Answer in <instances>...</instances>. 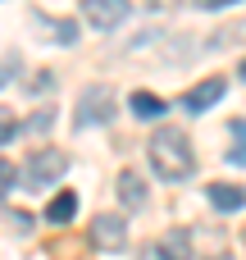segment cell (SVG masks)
Returning <instances> with one entry per match:
<instances>
[{
	"label": "cell",
	"instance_id": "1",
	"mask_svg": "<svg viewBox=\"0 0 246 260\" xmlns=\"http://www.w3.org/2000/svg\"><path fill=\"white\" fill-rule=\"evenodd\" d=\"M146 151H151V165H155V174L164 183H183L196 169V151H192V142H187L183 128H160Z\"/></svg>",
	"mask_w": 246,
	"mask_h": 260
},
{
	"label": "cell",
	"instance_id": "2",
	"mask_svg": "<svg viewBox=\"0 0 246 260\" xmlns=\"http://www.w3.org/2000/svg\"><path fill=\"white\" fill-rule=\"evenodd\" d=\"M64 169H68V155L64 151H55V146H41V151H32L27 155V169H23V178H27V187H50V183H59L64 178Z\"/></svg>",
	"mask_w": 246,
	"mask_h": 260
},
{
	"label": "cell",
	"instance_id": "3",
	"mask_svg": "<svg viewBox=\"0 0 246 260\" xmlns=\"http://www.w3.org/2000/svg\"><path fill=\"white\" fill-rule=\"evenodd\" d=\"M114 119V91L110 87H87L78 96V128H96Z\"/></svg>",
	"mask_w": 246,
	"mask_h": 260
},
{
	"label": "cell",
	"instance_id": "4",
	"mask_svg": "<svg viewBox=\"0 0 246 260\" xmlns=\"http://www.w3.org/2000/svg\"><path fill=\"white\" fill-rule=\"evenodd\" d=\"M82 9H87V23H96L105 32L128 18V0H82Z\"/></svg>",
	"mask_w": 246,
	"mask_h": 260
},
{
	"label": "cell",
	"instance_id": "5",
	"mask_svg": "<svg viewBox=\"0 0 246 260\" xmlns=\"http://www.w3.org/2000/svg\"><path fill=\"white\" fill-rule=\"evenodd\" d=\"M123 238H128V224H123L119 215H96V219H91V242H96V247L114 251V247H123Z\"/></svg>",
	"mask_w": 246,
	"mask_h": 260
},
{
	"label": "cell",
	"instance_id": "6",
	"mask_svg": "<svg viewBox=\"0 0 246 260\" xmlns=\"http://www.w3.org/2000/svg\"><path fill=\"white\" fill-rule=\"evenodd\" d=\"M219 96H224V78H205V82H196V87L183 96V105H187L192 114H201V110H210Z\"/></svg>",
	"mask_w": 246,
	"mask_h": 260
},
{
	"label": "cell",
	"instance_id": "7",
	"mask_svg": "<svg viewBox=\"0 0 246 260\" xmlns=\"http://www.w3.org/2000/svg\"><path fill=\"white\" fill-rule=\"evenodd\" d=\"M205 192H210L215 210H224V215H233V210H242V206H246V187H237V183H210Z\"/></svg>",
	"mask_w": 246,
	"mask_h": 260
},
{
	"label": "cell",
	"instance_id": "8",
	"mask_svg": "<svg viewBox=\"0 0 246 260\" xmlns=\"http://www.w3.org/2000/svg\"><path fill=\"white\" fill-rule=\"evenodd\" d=\"M160 256L164 260H192V233L187 229H169L160 238Z\"/></svg>",
	"mask_w": 246,
	"mask_h": 260
},
{
	"label": "cell",
	"instance_id": "9",
	"mask_svg": "<svg viewBox=\"0 0 246 260\" xmlns=\"http://www.w3.org/2000/svg\"><path fill=\"white\" fill-rule=\"evenodd\" d=\"M119 201H123L128 210H142V206H146V183H142L132 169L119 174Z\"/></svg>",
	"mask_w": 246,
	"mask_h": 260
},
{
	"label": "cell",
	"instance_id": "10",
	"mask_svg": "<svg viewBox=\"0 0 246 260\" xmlns=\"http://www.w3.org/2000/svg\"><path fill=\"white\" fill-rule=\"evenodd\" d=\"M128 110H132L137 119H160V114H164L169 105H164V101H160L155 91H132V96H128Z\"/></svg>",
	"mask_w": 246,
	"mask_h": 260
},
{
	"label": "cell",
	"instance_id": "11",
	"mask_svg": "<svg viewBox=\"0 0 246 260\" xmlns=\"http://www.w3.org/2000/svg\"><path fill=\"white\" fill-rule=\"evenodd\" d=\"M73 210H78V197H73V192H59V197L46 206V224H68Z\"/></svg>",
	"mask_w": 246,
	"mask_h": 260
},
{
	"label": "cell",
	"instance_id": "12",
	"mask_svg": "<svg viewBox=\"0 0 246 260\" xmlns=\"http://www.w3.org/2000/svg\"><path fill=\"white\" fill-rule=\"evenodd\" d=\"M233 165H246V119H233V151H228Z\"/></svg>",
	"mask_w": 246,
	"mask_h": 260
},
{
	"label": "cell",
	"instance_id": "13",
	"mask_svg": "<svg viewBox=\"0 0 246 260\" xmlns=\"http://www.w3.org/2000/svg\"><path fill=\"white\" fill-rule=\"evenodd\" d=\"M9 187H14V165H9V160L0 155V197H5Z\"/></svg>",
	"mask_w": 246,
	"mask_h": 260
},
{
	"label": "cell",
	"instance_id": "14",
	"mask_svg": "<svg viewBox=\"0 0 246 260\" xmlns=\"http://www.w3.org/2000/svg\"><path fill=\"white\" fill-rule=\"evenodd\" d=\"M196 9H228V5H242V0H192Z\"/></svg>",
	"mask_w": 246,
	"mask_h": 260
},
{
	"label": "cell",
	"instance_id": "15",
	"mask_svg": "<svg viewBox=\"0 0 246 260\" xmlns=\"http://www.w3.org/2000/svg\"><path fill=\"white\" fill-rule=\"evenodd\" d=\"M46 87H55V73H37L32 78V91H46Z\"/></svg>",
	"mask_w": 246,
	"mask_h": 260
},
{
	"label": "cell",
	"instance_id": "16",
	"mask_svg": "<svg viewBox=\"0 0 246 260\" xmlns=\"http://www.w3.org/2000/svg\"><path fill=\"white\" fill-rule=\"evenodd\" d=\"M9 224H14V229H18V233H27V229H32V219H27V215H23V210H14V219H9Z\"/></svg>",
	"mask_w": 246,
	"mask_h": 260
},
{
	"label": "cell",
	"instance_id": "17",
	"mask_svg": "<svg viewBox=\"0 0 246 260\" xmlns=\"http://www.w3.org/2000/svg\"><path fill=\"white\" fill-rule=\"evenodd\" d=\"M237 78H242V82H246V59H242V69H237Z\"/></svg>",
	"mask_w": 246,
	"mask_h": 260
}]
</instances>
